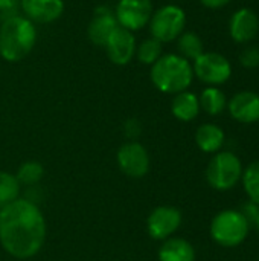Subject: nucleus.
I'll use <instances>...</instances> for the list:
<instances>
[{
  "label": "nucleus",
  "mask_w": 259,
  "mask_h": 261,
  "mask_svg": "<svg viewBox=\"0 0 259 261\" xmlns=\"http://www.w3.org/2000/svg\"><path fill=\"white\" fill-rule=\"evenodd\" d=\"M118 26L119 24L116 21V17L111 14L110 9L98 8L95 12V17L92 18V21L89 24L87 34H89V38L93 44L104 47L107 44L110 35L114 32V29Z\"/></svg>",
  "instance_id": "nucleus-15"
},
{
  "label": "nucleus",
  "mask_w": 259,
  "mask_h": 261,
  "mask_svg": "<svg viewBox=\"0 0 259 261\" xmlns=\"http://www.w3.org/2000/svg\"><path fill=\"white\" fill-rule=\"evenodd\" d=\"M258 31L259 18L252 9L241 8L232 15L229 23V32L234 41L240 44L249 43L258 35Z\"/></svg>",
  "instance_id": "nucleus-13"
},
{
  "label": "nucleus",
  "mask_w": 259,
  "mask_h": 261,
  "mask_svg": "<svg viewBox=\"0 0 259 261\" xmlns=\"http://www.w3.org/2000/svg\"><path fill=\"white\" fill-rule=\"evenodd\" d=\"M177 40L180 55L188 61L195 60L203 54V41L195 32H183Z\"/></svg>",
  "instance_id": "nucleus-20"
},
{
  "label": "nucleus",
  "mask_w": 259,
  "mask_h": 261,
  "mask_svg": "<svg viewBox=\"0 0 259 261\" xmlns=\"http://www.w3.org/2000/svg\"><path fill=\"white\" fill-rule=\"evenodd\" d=\"M182 225V213L174 206H157L147 220V231L154 240L169 239Z\"/></svg>",
  "instance_id": "nucleus-10"
},
{
  "label": "nucleus",
  "mask_w": 259,
  "mask_h": 261,
  "mask_svg": "<svg viewBox=\"0 0 259 261\" xmlns=\"http://www.w3.org/2000/svg\"><path fill=\"white\" fill-rule=\"evenodd\" d=\"M17 2H18V3H20V2H21V0H17Z\"/></svg>",
  "instance_id": "nucleus-30"
},
{
  "label": "nucleus",
  "mask_w": 259,
  "mask_h": 261,
  "mask_svg": "<svg viewBox=\"0 0 259 261\" xmlns=\"http://www.w3.org/2000/svg\"><path fill=\"white\" fill-rule=\"evenodd\" d=\"M153 15L151 0H119L116 6V21L127 31H139L145 28Z\"/></svg>",
  "instance_id": "nucleus-8"
},
{
  "label": "nucleus",
  "mask_w": 259,
  "mask_h": 261,
  "mask_svg": "<svg viewBox=\"0 0 259 261\" xmlns=\"http://www.w3.org/2000/svg\"><path fill=\"white\" fill-rule=\"evenodd\" d=\"M244 190L252 203L259 206V161L252 162L241 176Z\"/></svg>",
  "instance_id": "nucleus-23"
},
{
  "label": "nucleus",
  "mask_w": 259,
  "mask_h": 261,
  "mask_svg": "<svg viewBox=\"0 0 259 261\" xmlns=\"http://www.w3.org/2000/svg\"><path fill=\"white\" fill-rule=\"evenodd\" d=\"M20 5L32 23H52L64 12L63 0H21Z\"/></svg>",
  "instance_id": "nucleus-12"
},
{
  "label": "nucleus",
  "mask_w": 259,
  "mask_h": 261,
  "mask_svg": "<svg viewBox=\"0 0 259 261\" xmlns=\"http://www.w3.org/2000/svg\"><path fill=\"white\" fill-rule=\"evenodd\" d=\"M37 41L35 24L23 15H14L2 21L0 26V55L9 63L23 60Z\"/></svg>",
  "instance_id": "nucleus-2"
},
{
  "label": "nucleus",
  "mask_w": 259,
  "mask_h": 261,
  "mask_svg": "<svg viewBox=\"0 0 259 261\" xmlns=\"http://www.w3.org/2000/svg\"><path fill=\"white\" fill-rule=\"evenodd\" d=\"M243 176V165L237 154L232 151L217 153L206 170V179L209 185L218 191L234 188Z\"/></svg>",
  "instance_id": "nucleus-5"
},
{
  "label": "nucleus",
  "mask_w": 259,
  "mask_h": 261,
  "mask_svg": "<svg viewBox=\"0 0 259 261\" xmlns=\"http://www.w3.org/2000/svg\"><path fill=\"white\" fill-rule=\"evenodd\" d=\"M194 80L191 63L182 55L166 54L162 55L151 66V81L163 93L177 95L185 92Z\"/></svg>",
  "instance_id": "nucleus-3"
},
{
  "label": "nucleus",
  "mask_w": 259,
  "mask_h": 261,
  "mask_svg": "<svg viewBox=\"0 0 259 261\" xmlns=\"http://www.w3.org/2000/svg\"><path fill=\"white\" fill-rule=\"evenodd\" d=\"M195 142L205 153H215L224 144V132L215 124H203L197 128Z\"/></svg>",
  "instance_id": "nucleus-18"
},
{
  "label": "nucleus",
  "mask_w": 259,
  "mask_h": 261,
  "mask_svg": "<svg viewBox=\"0 0 259 261\" xmlns=\"http://www.w3.org/2000/svg\"><path fill=\"white\" fill-rule=\"evenodd\" d=\"M44 240L46 220L34 202L18 197L0 208V243L9 255L31 258L40 252Z\"/></svg>",
  "instance_id": "nucleus-1"
},
{
  "label": "nucleus",
  "mask_w": 259,
  "mask_h": 261,
  "mask_svg": "<svg viewBox=\"0 0 259 261\" xmlns=\"http://www.w3.org/2000/svg\"><path fill=\"white\" fill-rule=\"evenodd\" d=\"M172 115L183 122H189L195 119L200 113V101L198 96L192 92H180L174 96L171 104Z\"/></svg>",
  "instance_id": "nucleus-17"
},
{
  "label": "nucleus",
  "mask_w": 259,
  "mask_h": 261,
  "mask_svg": "<svg viewBox=\"0 0 259 261\" xmlns=\"http://www.w3.org/2000/svg\"><path fill=\"white\" fill-rule=\"evenodd\" d=\"M240 63L247 67V69H255L259 66V47L252 46V47H246L241 54H240Z\"/></svg>",
  "instance_id": "nucleus-25"
},
{
  "label": "nucleus",
  "mask_w": 259,
  "mask_h": 261,
  "mask_svg": "<svg viewBox=\"0 0 259 261\" xmlns=\"http://www.w3.org/2000/svg\"><path fill=\"white\" fill-rule=\"evenodd\" d=\"M231 116L243 124L259 121V95L250 90L240 92L232 96L227 104Z\"/></svg>",
  "instance_id": "nucleus-14"
},
{
  "label": "nucleus",
  "mask_w": 259,
  "mask_h": 261,
  "mask_svg": "<svg viewBox=\"0 0 259 261\" xmlns=\"http://www.w3.org/2000/svg\"><path fill=\"white\" fill-rule=\"evenodd\" d=\"M198 101H200V109H203L208 115H212V116L223 113L227 106L226 95L218 87H214V86L206 87L202 92Z\"/></svg>",
  "instance_id": "nucleus-19"
},
{
  "label": "nucleus",
  "mask_w": 259,
  "mask_h": 261,
  "mask_svg": "<svg viewBox=\"0 0 259 261\" xmlns=\"http://www.w3.org/2000/svg\"><path fill=\"white\" fill-rule=\"evenodd\" d=\"M44 176V168L37 161H27L20 165L15 177L20 185H35L38 184Z\"/></svg>",
  "instance_id": "nucleus-22"
},
{
  "label": "nucleus",
  "mask_w": 259,
  "mask_h": 261,
  "mask_svg": "<svg viewBox=\"0 0 259 261\" xmlns=\"http://www.w3.org/2000/svg\"><path fill=\"white\" fill-rule=\"evenodd\" d=\"M160 261H195V251L189 242L179 237H169L165 240L159 251Z\"/></svg>",
  "instance_id": "nucleus-16"
},
{
  "label": "nucleus",
  "mask_w": 259,
  "mask_h": 261,
  "mask_svg": "<svg viewBox=\"0 0 259 261\" xmlns=\"http://www.w3.org/2000/svg\"><path fill=\"white\" fill-rule=\"evenodd\" d=\"M253 223H255V226L258 228V231H259V210H258V213H256V216H255V220H253Z\"/></svg>",
  "instance_id": "nucleus-29"
},
{
  "label": "nucleus",
  "mask_w": 259,
  "mask_h": 261,
  "mask_svg": "<svg viewBox=\"0 0 259 261\" xmlns=\"http://www.w3.org/2000/svg\"><path fill=\"white\" fill-rule=\"evenodd\" d=\"M20 184L11 173L0 171V208L12 203L20 196Z\"/></svg>",
  "instance_id": "nucleus-21"
},
{
  "label": "nucleus",
  "mask_w": 259,
  "mask_h": 261,
  "mask_svg": "<svg viewBox=\"0 0 259 261\" xmlns=\"http://www.w3.org/2000/svg\"><path fill=\"white\" fill-rule=\"evenodd\" d=\"M116 159H118V165L121 171L131 179H140L150 170L148 151L142 144L136 141L125 142L118 150Z\"/></svg>",
  "instance_id": "nucleus-9"
},
{
  "label": "nucleus",
  "mask_w": 259,
  "mask_h": 261,
  "mask_svg": "<svg viewBox=\"0 0 259 261\" xmlns=\"http://www.w3.org/2000/svg\"><path fill=\"white\" fill-rule=\"evenodd\" d=\"M140 130H142V127L137 119H128L124 125V132L130 139H136L140 135Z\"/></svg>",
  "instance_id": "nucleus-27"
},
{
  "label": "nucleus",
  "mask_w": 259,
  "mask_h": 261,
  "mask_svg": "<svg viewBox=\"0 0 259 261\" xmlns=\"http://www.w3.org/2000/svg\"><path fill=\"white\" fill-rule=\"evenodd\" d=\"M200 3L205 5L206 8L218 9V8H223V6H226L227 3H231V0H200Z\"/></svg>",
  "instance_id": "nucleus-28"
},
{
  "label": "nucleus",
  "mask_w": 259,
  "mask_h": 261,
  "mask_svg": "<svg viewBox=\"0 0 259 261\" xmlns=\"http://www.w3.org/2000/svg\"><path fill=\"white\" fill-rule=\"evenodd\" d=\"M104 47L111 63L118 66H125L136 55V38L131 31L118 26Z\"/></svg>",
  "instance_id": "nucleus-11"
},
{
  "label": "nucleus",
  "mask_w": 259,
  "mask_h": 261,
  "mask_svg": "<svg viewBox=\"0 0 259 261\" xmlns=\"http://www.w3.org/2000/svg\"><path fill=\"white\" fill-rule=\"evenodd\" d=\"M192 70L200 81L214 87L224 84L232 75V66L229 60L217 52H203L194 60Z\"/></svg>",
  "instance_id": "nucleus-7"
},
{
  "label": "nucleus",
  "mask_w": 259,
  "mask_h": 261,
  "mask_svg": "<svg viewBox=\"0 0 259 261\" xmlns=\"http://www.w3.org/2000/svg\"><path fill=\"white\" fill-rule=\"evenodd\" d=\"M137 60L142 63V64H150L153 66L160 57H162V43L157 41L156 38H148V40H143L137 50Z\"/></svg>",
  "instance_id": "nucleus-24"
},
{
  "label": "nucleus",
  "mask_w": 259,
  "mask_h": 261,
  "mask_svg": "<svg viewBox=\"0 0 259 261\" xmlns=\"http://www.w3.org/2000/svg\"><path fill=\"white\" fill-rule=\"evenodd\" d=\"M249 234V222L243 213L235 210H226L218 213L211 223L212 239L224 246L234 248L241 245Z\"/></svg>",
  "instance_id": "nucleus-4"
},
{
  "label": "nucleus",
  "mask_w": 259,
  "mask_h": 261,
  "mask_svg": "<svg viewBox=\"0 0 259 261\" xmlns=\"http://www.w3.org/2000/svg\"><path fill=\"white\" fill-rule=\"evenodd\" d=\"M17 5H18L17 0H0V17H2L3 20H6V18H9V17L17 15V14H15Z\"/></svg>",
  "instance_id": "nucleus-26"
},
{
  "label": "nucleus",
  "mask_w": 259,
  "mask_h": 261,
  "mask_svg": "<svg viewBox=\"0 0 259 261\" xmlns=\"http://www.w3.org/2000/svg\"><path fill=\"white\" fill-rule=\"evenodd\" d=\"M186 14L177 5H166L153 12L150 20V32L160 43L177 40L185 32Z\"/></svg>",
  "instance_id": "nucleus-6"
}]
</instances>
